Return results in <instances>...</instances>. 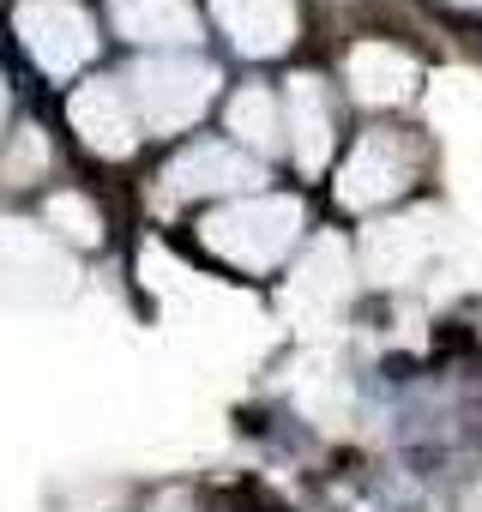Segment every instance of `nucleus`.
Instances as JSON below:
<instances>
[{
  "label": "nucleus",
  "instance_id": "obj_14",
  "mask_svg": "<svg viewBox=\"0 0 482 512\" xmlns=\"http://www.w3.org/2000/svg\"><path fill=\"white\" fill-rule=\"evenodd\" d=\"M229 133L248 145V151H278L284 145V121H278V103L266 91H235L229 97Z\"/></svg>",
  "mask_w": 482,
  "mask_h": 512
},
{
  "label": "nucleus",
  "instance_id": "obj_4",
  "mask_svg": "<svg viewBox=\"0 0 482 512\" xmlns=\"http://www.w3.org/2000/svg\"><path fill=\"white\" fill-rule=\"evenodd\" d=\"M0 290L31 296V302L67 296L73 290V260L55 247L49 229L19 223V217H0Z\"/></svg>",
  "mask_w": 482,
  "mask_h": 512
},
{
  "label": "nucleus",
  "instance_id": "obj_13",
  "mask_svg": "<svg viewBox=\"0 0 482 512\" xmlns=\"http://www.w3.org/2000/svg\"><path fill=\"white\" fill-rule=\"evenodd\" d=\"M428 223L422 217H404V223H380V229H368V266H374V278H386V284H404L422 260H428Z\"/></svg>",
  "mask_w": 482,
  "mask_h": 512
},
{
  "label": "nucleus",
  "instance_id": "obj_7",
  "mask_svg": "<svg viewBox=\"0 0 482 512\" xmlns=\"http://www.w3.org/2000/svg\"><path fill=\"white\" fill-rule=\"evenodd\" d=\"M254 181H260V163L241 151V145H217V139L181 151L163 169V193L169 199H199V193H241V199H248Z\"/></svg>",
  "mask_w": 482,
  "mask_h": 512
},
{
  "label": "nucleus",
  "instance_id": "obj_3",
  "mask_svg": "<svg viewBox=\"0 0 482 512\" xmlns=\"http://www.w3.org/2000/svg\"><path fill=\"white\" fill-rule=\"evenodd\" d=\"M19 43L55 79L79 73L97 55V31H91L85 7H73V0H19Z\"/></svg>",
  "mask_w": 482,
  "mask_h": 512
},
{
  "label": "nucleus",
  "instance_id": "obj_9",
  "mask_svg": "<svg viewBox=\"0 0 482 512\" xmlns=\"http://www.w3.org/2000/svg\"><path fill=\"white\" fill-rule=\"evenodd\" d=\"M211 19L223 25V37L241 55H284L296 43V7L290 0H211Z\"/></svg>",
  "mask_w": 482,
  "mask_h": 512
},
{
  "label": "nucleus",
  "instance_id": "obj_18",
  "mask_svg": "<svg viewBox=\"0 0 482 512\" xmlns=\"http://www.w3.org/2000/svg\"><path fill=\"white\" fill-rule=\"evenodd\" d=\"M0 115H7V79H0Z\"/></svg>",
  "mask_w": 482,
  "mask_h": 512
},
{
  "label": "nucleus",
  "instance_id": "obj_15",
  "mask_svg": "<svg viewBox=\"0 0 482 512\" xmlns=\"http://www.w3.org/2000/svg\"><path fill=\"white\" fill-rule=\"evenodd\" d=\"M49 229H67L73 241H97V235H103V217H97L79 193H55V199H49Z\"/></svg>",
  "mask_w": 482,
  "mask_h": 512
},
{
  "label": "nucleus",
  "instance_id": "obj_6",
  "mask_svg": "<svg viewBox=\"0 0 482 512\" xmlns=\"http://www.w3.org/2000/svg\"><path fill=\"white\" fill-rule=\"evenodd\" d=\"M350 302V253L332 241V235H320L314 247H308V260L290 272V284H284V308L302 320V326H326L338 308Z\"/></svg>",
  "mask_w": 482,
  "mask_h": 512
},
{
  "label": "nucleus",
  "instance_id": "obj_11",
  "mask_svg": "<svg viewBox=\"0 0 482 512\" xmlns=\"http://www.w3.org/2000/svg\"><path fill=\"white\" fill-rule=\"evenodd\" d=\"M344 79H350V91L362 97V103H404L410 97V85H416V61L404 55V49H392V43H356L350 49V61H344Z\"/></svg>",
  "mask_w": 482,
  "mask_h": 512
},
{
  "label": "nucleus",
  "instance_id": "obj_8",
  "mask_svg": "<svg viewBox=\"0 0 482 512\" xmlns=\"http://www.w3.org/2000/svg\"><path fill=\"white\" fill-rule=\"evenodd\" d=\"M73 127L85 133V145L97 157H127L133 139H139V109H133L127 85L91 79L85 91H73Z\"/></svg>",
  "mask_w": 482,
  "mask_h": 512
},
{
  "label": "nucleus",
  "instance_id": "obj_1",
  "mask_svg": "<svg viewBox=\"0 0 482 512\" xmlns=\"http://www.w3.org/2000/svg\"><path fill=\"white\" fill-rule=\"evenodd\" d=\"M302 199L284 193H248V199H229L223 211H211L199 223V241L217 253V260L241 266V272H272L290 260V247L302 241Z\"/></svg>",
  "mask_w": 482,
  "mask_h": 512
},
{
  "label": "nucleus",
  "instance_id": "obj_16",
  "mask_svg": "<svg viewBox=\"0 0 482 512\" xmlns=\"http://www.w3.org/2000/svg\"><path fill=\"white\" fill-rule=\"evenodd\" d=\"M37 169H49V151H43V139L25 127V133H19V151L0 163V175H7V181H25V175H37Z\"/></svg>",
  "mask_w": 482,
  "mask_h": 512
},
{
  "label": "nucleus",
  "instance_id": "obj_2",
  "mask_svg": "<svg viewBox=\"0 0 482 512\" xmlns=\"http://www.w3.org/2000/svg\"><path fill=\"white\" fill-rule=\"evenodd\" d=\"M127 97H133V109H139V121L151 133H181L211 109L217 67L193 61V55H145L127 73Z\"/></svg>",
  "mask_w": 482,
  "mask_h": 512
},
{
  "label": "nucleus",
  "instance_id": "obj_17",
  "mask_svg": "<svg viewBox=\"0 0 482 512\" xmlns=\"http://www.w3.org/2000/svg\"><path fill=\"white\" fill-rule=\"evenodd\" d=\"M157 512H193V506H187V500H163Z\"/></svg>",
  "mask_w": 482,
  "mask_h": 512
},
{
  "label": "nucleus",
  "instance_id": "obj_19",
  "mask_svg": "<svg viewBox=\"0 0 482 512\" xmlns=\"http://www.w3.org/2000/svg\"><path fill=\"white\" fill-rule=\"evenodd\" d=\"M464 7H482V0H464Z\"/></svg>",
  "mask_w": 482,
  "mask_h": 512
},
{
  "label": "nucleus",
  "instance_id": "obj_5",
  "mask_svg": "<svg viewBox=\"0 0 482 512\" xmlns=\"http://www.w3.org/2000/svg\"><path fill=\"white\" fill-rule=\"evenodd\" d=\"M410 181V145L398 133H362L350 163L338 169V199L350 211H374L386 199H398Z\"/></svg>",
  "mask_w": 482,
  "mask_h": 512
},
{
  "label": "nucleus",
  "instance_id": "obj_12",
  "mask_svg": "<svg viewBox=\"0 0 482 512\" xmlns=\"http://www.w3.org/2000/svg\"><path fill=\"white\" fill-rule=\"evenodd\" d=\"M284 109H290V151H296V163H302L308 175L326 169V157H332V109H326V85H320L314 73H296Z\"/></svg>",
  "mask_w": 482,
  "mask_h": 512
},
{
  "label": "nucleus",
  "instance_id": "obj_10",
  "mask_svg": "<svg viewBox=\"0 0 482 512\" xmlns=\"http://www.w3.org/2000/svg\"><path fill=\"white\" fill-rule=\"evenodd\" d=\"M109 19L121 37L145 43V49H181L199 43V13L187 0H109Z\"/></svg>",
  "mask_w": 482,
  "mask_h": 512
}]
</instances>
